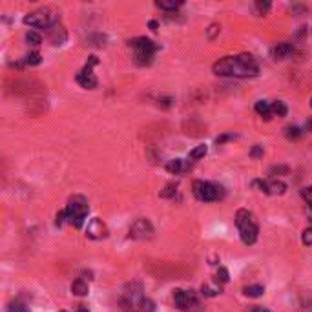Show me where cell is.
I'll list each match as a JSON object with an SVG mask.
<instances>
[{
    "label": "cell",
    "mask_w": 312,
    "mask_h": 312,
    "mask_svg": "<svg viewBox=\"0 0 312 312\" xmlns=\"http://www.w3.org/2000/svg\"><path fill=\"white\" fill-rule=\"evenodd\" d=\"M250 155H252L254 159H257V157H263V146L255 144V146L252 148V152H250Z\"/></svg>",
    "instance_id": "836d02e7"
},
{
    "label": "cell",
    "mask_w": 312,
    "mask_h": 312,
    "mask_svg": "<svg viewBox=\"0 0 312 312\" xmlns=\"http://www.w3.org/2000/svg\"><path fill=\"white\" fill-rule=\"evenodd\" d=\"M153 234L152 223L148 219H137L132 228H130V237H135V239H146Z\"/></svg>",
    "instance_id": "9c48e42d"
},
{
    "label": "cell",
    "mask_w": 312,
    "mask_h": 312,
    "mask_svg": "<svg viewBox=\"0 0 312 312\" xmlns=\"http://www.w3.org/2000/svg\"><path fill=\"white\" fill-rule=\"evenodd\" d=\"M285 132H287L285 135H287L288 139H298V137H301V130H300V128H296V126L287 128Z\"/></svg>",
    "instance_id": "83f0119b"
},
{
    "label": "cell",
    "mask_w": 312,
    "mask_h": 312,
    "mask_svg": "<svg viewBox=\"0 0 312 312\" xmlns=\"http://www.w3.org/2000/svg\"><path fill=\"white\" fill-rule=\"evenodd\" d=\"M7 312H29V309L24 303H20V301H13V303L7 305Z\"/></svg>",
    "instance_id": "484cf974"
},
{
    "label": "cell",
    "mask_w": 312,
    "mask_h": 312,
    "mask_svg": "<svg viewBox=\"0 0 312 312\" xmlns=\"http://www.w3.org/2000/svg\"><path fill=\"white\" fill-rule=\"evenodd\" d=\"M254 108H255V112H257V113H259L263 119H265V121H270V119L274 117V115H272V106H270V102L257 101V102H255Z\"/></svg>",
    "instance_id": "4fadbf2b"
},
{
    "label": "cell",
    "mask_w": 312,
    "mask_h": 312,
    "mask_svg": "<svg viewBox=\"0 0 312 312\" xmlns=\"http://www.w3.org/2000/svg\"><path fill=\"white\" fill-rule=\"evenodd\" d=\"M48 38H50V42L53 46H62L66 42V38H68V33L60 24H55L48 29Z\"/></svg>",
    "instance_id": "8fae6325"
},
{
    "label": "cell",
    "mask_w": 312,
    "mask_h": 312,
    "mask_svg": "<svg viewBox=\"0 0 312 312\" xmlns=\"http://www.w3.org/2000/svg\"><path fill=\"white\" fill-rule=\"evenodd\" d=\"M77 83L81 84L83 88H86V89H93V88H97V77L91 73V70L89 68H86L84 66V70H81L79 73H77Z\"/></svg>",
    "instance_id": "30bf717a"
},
{
    "label": "cell",
    "mask_w": 312,
    "mask_h": 312,
    "mask_svg": "<svg viewBox=\"0 0 312 312\" xmlns=\"http://www.w3.org/2000/svg\"><path fill=\"white\" fill-rule=\"evenodd\" d=\"M201 294L206 298H214L217 294H221V287H214V285H203L201 287Z\"/></svg>",
    "instance_id": "44dd1931"
},
{
    "label": "cell",
    "mask_w": 312,
    "mask_h": 312,
    "mask_svg": "<svg viewBox=\"0 0 312 312\" xmlns=\"http://www.w3.org/2000/svg\"><path fill=\"white\" fill-rule=\"evenodd\" d=\"M26 40H28V44H31V46H40L42 37H40L37 31H29L28 35H26Z\"/></svg>",
    "instance_id": "4316f807"
},
{
    "label": "cell",
    "mask_w": 312,
    "mask_h": 312,
    "mask_svg": "<svg viewBox=\"0 0 312 312\" xmlns=\"http://www.w3.org/2000/svg\"><path fill=\"white\" fill-rule=\"evenodd\" d=\"M236 227L239 230V236H241V241L245 245H254L257 241V234H259V228L254 221V216L252 212L245 210H237L236 214Z\"/></svg>",
    "instance_id": "7a4b0ae2"
},
{
    "label": "cell",
    "mask_w": 312,
    "mask_h": 312,
    "mask_svg": "<svg viewBox=\"0 0 312 312\" xmlns=\"http://www.w3.org/2000/svg\"><path fill=\"white\" fill-rule=\"evenodd\" d=\"M301 196H303V199H305L307 203L312 206V186H307V188H303V190H301Z\"/></svg>",
    "instance_id": "4dcf8cb0"
},
{
    "label": "cell",
    "mask_w": 312,
    "mask_h": 312,
    "mask_svg": "<svg viewBox=\"0 0 312 312\" xmlns=\"http://www.w3.org/2000/svg\"><path fill=\"white\" fill-rule=\"evenodd\" d=\"M307 130H311V132H312V119H311L309 122H307Z\"/></svg>",
    "instance_id": "74e56055"
},
{
    "label": "cell",
    "mask_w": 312,
    "mask_h": 312,
    "mask_svg": "<svg viewBox=\"0 0 312 312\" xmlns=\"http://www.w3.org/2000/svg\"><path fill=\"white\" fill-rule=\"evenodd\" d=\"M173 301H175V307L179 311L201 312V303H199L196 292H192V290H183V288L173 290Z\"/></svg>",
    "instance_id": "52a82bcc"
},
{
    "label": "cell",
    "mask_w": 312,
    "mask_h": 312,
    "mask_svg": "<svg viewBox=\"0 0 312 312\" xmlns=\"http://www.w3.org/2000/svg\"><path fill=\"white\" fill-rule=\"evenodd\" d=\"M206 152H208V148H206V144H199V146H196V148H194V150L190 152V155H188V159H192V161L203 159L204 155H206Z\"/></svg>",
    "instance_id": "ac0fdd59"
},
{
    "label": "cell",
    "mask_w": 312,
    "mask_h": 312,
    "mask_svg": "<svg viewBox=\"0 0 312 312\" xmlns=\"http://www.w3.org/2000/svg\"><path fill=\"white\" fill-rule=\"evenodd\" d=\"M270 106H272V115H274V117H285V115H287L285 102L276 101V102H270Z\"/></svg>",
    "instance_id": "e0dca14e"
},
{
    "label": "cell",
    "mask_w": 312,
    "mask_h": 312,
    "mask_svg": "<svg viewBox=\"0 0 312 312\" xmlns=\"http://www.w3.org/2000/svg\"><path fill=\"white\" fill-rule=\"evenodd\" d=\"M155 311V305H153L152 300H148V298H142L139 303V309H137V312H153Z\"/></svg>",
    "instance_id": "603a6c76"
},
{
    "label": "cell",
    "mask_w": 312,
    "mask_h": 312,
    "mask_svg": "<svg viewBox=\"0 0 312 312\" xmlns=\"http://www.w3.org/2000/svg\"><path fill=\"white\" fill-rule=\"evenodd\" d=\"M60 312H66V311H60Z\"/></svg>",
    "instance_id": "60d3db41"
},
{
    "label": "cell",
    "mask_w": 312,
    "mask_h": 312,
    "mask_svg": "<svg viewBox=\"0 0 312 312\" xmlns=\"http://www.w3.org/2000/svg\"><path fill=\"white\" fill-rule=\"evenodd\" d=\"M287 192V185L283 181H270L267 183V194L270 196H283Z\"/></svg>",
    "instance_id": "5bb4252c"
},
{
    "label": "cell",
    "mask_w": 312,
    "mask_h": 312,
    "mask_svg": "<svg viewBox=\"0 0 312 312\" xmlns=\"http://www.w3.org/2000/svg\"><path fill=\"white\" fill-rule=\"evenodd\" d=\"M148 28H150L152 31H157V29H159V22H157V20H150V22H148Z\"/></svg>",
    "instance_id": "d590c367"
},
{
    "label": "cell",
    "mask_w": 312,
    "mask_h": 312,
    "mask_svg": "<svg viewBox=\"0 0 312 312\" xmlns=\"http://www.w3.org/2000/svg\"><path fill=\"white\" fill-rule=\"evenodd\" d=\"M71 292L75 296H86L88 294V283L84 280H75L71 283Z\"/></svg>",
    "instance_id": "2e32d148"
},
{
    "label": "cell",
    "mask_w": 312,
    "mask_h": 312,
    "mask_svg": "<svg viewBox=\"0 0 312 312\" xmlns=\"http://www.w3.org/2000/svg\"><path fill=\"white\" fill-rule=\"evenodd\" d=\"M219 29H221V28H219L217 24H212L210 28H208V38H210V40H214V38H216V35L219 33Z\"/></svg>",
    "instance_id": "1f68e13d"
},
{
    "label": "cell",
    "mask_w": 312,
    "mask_h": 312,
    "mask_svg": "<svg viewBox=\"0 0 312 312\" xmlns=\"http://www.w3.org/2000/svg\"><path fill=\"white\" fill-rule=\"evenodd\" d=\"M166 170L170 173H179L183 170V161L181 159H172L166 163Z\"/></svg>",
    "instance_id": "ffe728a7"
},
{
    "label": "cell",
    "mask_w": 312,
    "mask_h": 312,
    "mask_svg": "<svg viewBox=\"0 0 312 312\" xmlns=\"http://www.w3.org/2000/svg\"><path fill=\"white\" fill-rule=\"evenodd\" d=\"M40 60H42V57H40L38 51H33L29 55H26V64L28 66H37V64H40Z\"/></svg>",
    "instance_id": "d4e9b609"
},
{
    "label": "cell",
    "mask_w": 312,
    "mask_h": 312,
    "mask_svg": "<svg viewBox=\"0 0 312 312\" xmlns=\"http://www.w3.org/2000/svg\"><path fill=\"white\" fill-rule=\"evenodd\" d=\"M64 221H68V216H66V208H64V210H60V212L57 214V219H55V223H57L58 227H60V225H62Z\"/></svg>",
    "instance_id": "e575fe53"
},
{
    "label": "cell",
    "mask_w": 312,
    "mask_h": 312,
    "mask_svg": "<svg viewBox=\"0 0 312 312\" xmlns=\"http://www.w3.org/2000/svg\"><path fill=\"white\" fill-rule=\"evenodd\" d=\"M155 6L159 9H165V11H175L177 7L183 6V2L181 0H157Z\"/></svg>",
    "instance_id": "9a60e30c"
},
{
    "label": "cell",
    "mask_w": 312,
    "mask_h": 312,
    "mask_svg": "<svg viewBox=\"0 0 312 312\" xmlns=\"http://www.w3.org/2000/svg\"><path fill=\"white\" fill-rule=\"evenodd\" d=\"M228 280H230V276H228V270L227 268H219L217 270V274H216V278H214V281H216L217 285H223V283H228Z\"/></svg>",
    "instance_id": "7402d4cb"
},
{
    "label": "cell",
    "mask_w": 312,
    "mask_h": 312,
    "mask_svg": "<svg viewBox=\"0 0 312 312\" xmlns=\"http://www.w3.org/2000/svg\"><path fill=\"white\" fill-rule=\"evenodd\" d=\"M175 192H177V186H175V185H166L165 188L161 190L159 196L163 199H170V198H173V196H175Z\"/></svg>",
    "instance_id": "cb8c5ba5"
},
{
    "label": "cell",
    "mask_w": 312,
    "mask_h": 312,
    "mask_svg": "<svg viewBox=\"0 0 312 312\" xmlns=\"http://www.w3.org/2000/svg\"><path fill=\"white\" fill-rule=\"evenodd\" d=\"M311 108H312V99H311Z\"/></svg>",
    "instance_id": "ab89813d"
},
{
    "label": "cell",
    "mask_w": 312,
    "mask_h": 312,
    "mask_svg": "<svg viewBox=\"0 0 312 312\" xmlns=\"http://www.w3.org/2000/svg\"><path fill=\"white\" fill-rule=\"evenodd\" d=\"M232 139H236V135H234V134H225V135H221V137H217L216 142H217V144H223V142H227V141H232Z\"/></svg>",
    "instance_id": "d6a6232c"
},
{
    "label": "cell",
    "mask_w": 312,
    "mask_h": 312,
    "mask_svg": "<svg viewBox=\"0 0 312 312\" xmlns=\"http://www.w3.org/2000/svg\"><path fill=\"white\" fill-rule=\"evenodd\" d=\"M301 241H303V245H307V247H311L312 245V227L311 228H307L303 234H301Z\"/></svg>",
    "instance_id": "f1b7e54d"
},
{
    "label": "cell",
    "mask_w": 312,
    "mask_h": 312,
    "mask_svg": "<svg viewBox=\"0 0 312 312\" xmlns=\"http://www.w3.org/2000/svg\"><path fill=\"white\" fill-rule=\"evenodd\" d=\"M292 51H294L292 44H288V42H280V44H276L274 48L270 50V53H272V57H274L276 60H283V58H287Z\"/></svg>",
    "instance_id": "7c38bea8"
},
{
    "label": "cell",
    "mask_w": 312,
    "mask_h": 312,
    "mask_svg": "<svg viewBox=\"0 0 312 312\" xmlns=\"http://www.w3.org/2000/svg\"><path fill=\"white\" fill-rule=\"evenodd\" d=\"M77 312H89L88 309H84V307H81V309H77Z\"/></svg>",
    "instance_id": "f35d334b"
},
{
    "label": "cell",
    "mask_w": 312,
    "mask_h": 312,
    "mask_svg": "<svg viewBox=\"0 0 312 312\" xmlns=\"http://www.w3.org/2000/svg\"><path fill=\"white\" fill-rule=\"evenodd\" d=\"M26 26L29 28H44V29H50L51 26L58 24V17L55 11H51L48 7H42V9H37V11L28 13L24 19H22Z\"/></svg>",
    "instance_id": "277c9868"
},
{
    "label": "cell",
    "mask_w": 312,
    "mask_h": 312,
    "mask_svg": "<svg viewBox=\"0 0 312 312\" xmlns=\"http://www.w3.org/2000/svg\"><path fill=\"white\" fill-rule=\"evenodd\" d=\"M86 236L89 239H104V237H108V227L102 219L93 217L86 227Z\"/></svg>",
    "instance_id": "ba28073f"
},
{
    "label": "cell",
    "mask_w": 312,
    "mask_h": 312,
    "mask_svg": "<svg viewBox=\"0 0 312 312\" xmlns=\"http://www.w3.org/2000/svg\"><path fill=\"white\" fill-rule=\"evenodd\" d=\"M249 312H268V311H267V309H263V307H257V305H255V307H252V309H250Z\"/></svg>",
    "instance_id": "8d00e7d4"
},
{
    "label": "cell",
    "mask_w": 312,
    "mask_h": 312,
    "mask_svg": "<svg viewBox=\"0 0 312 312\" xmlns=\"http://www.w3.org/2000/svg\"><path fill=\"white\" fill-rule=\"evenodd\" d=\"M128 44H130V48H134L135 50V58H137V62H139L141 66L152 62L155 51L159 50V46L155 44V42H152V40L146 37L134 38V40H130Z\"/></svg>",
    "instance_id": "5b68a950"
},
{
    "label": "cell",
    "mask_w": 312,
    "mask_h": 312,
    "mask_svg": "<svg viewBox=\"0 0 312 312\" xmlns=\"http://www.w3.org/2000/svg\"><path fill=\"white\" fill-rule=\"evenodd\" d=\"M263 292H265V288L261 285H250L245 288V296H249V298H259L263 296Z\"/></svg>",
    "instance_id": "d6986e66"
},
{
    "label": "cell",
    "mask_w": 312,
    "mask_h": 312,
    "mask_svg": "<svg viewBox=\"0 0 312 312\" xmlns=\"http://www.w3.org/2000/svg\"><path fill=\"white\" fill-rule=\"evenodd\" d=\"M194 196L199 201L210 203V201H219L225 196V190L221 185L208 183V181H196L194 183Z\"/></svg>",
    "instance_id": "8992f818"
},
{
    "label": "cell",
    "mask_w": 312,
    "mask_h": 312,
    "mask_svg": "<svg viewBox=\"0 0 312 312\" xmlns=\"http://www.w3.org/2000/svg\"><path fill=\"white\" fill-rule=\"evenodd\" d=\"M255 9L259 15H265L270 9V2H255Z\"/></svg>",
    "instance_id": "f546056e"
},
{
    "label": "cell",
    "mask_w": 312,
    "mask_h": 312,
    "mask_svg": "<svg viewBox=\"0 0 312 312\" xmlns=\"http://www.w3.org/2000/svg\"><path fill=\"white\" fill-rule=\"evenodd\" d=\"M89 212L88 201L81 196H75V198L70 199V203L66 206V216H68V223L73 225L75 228H81L86 221V216Z\"/></svg>",
    "instance_id": "3957f363"
},
{
    "label": "cell",
    "mask_w": 312,
    "mask_h": 312,
    "mask_svg": "<svg viewBox=\"0 0 312 312\" xmlns=\"http://www.w3.org/2000/svg\"><path fill=\"white\" fill-rule=\"evenodd\" d=\"M214 73L219 77H237L247 79L255 77L259 73V68L255 64V58L249 53H241L236 57H223L214 64Z\"/></svg>",
    "instance_id": "6da1fadb"
}]
</instances>
